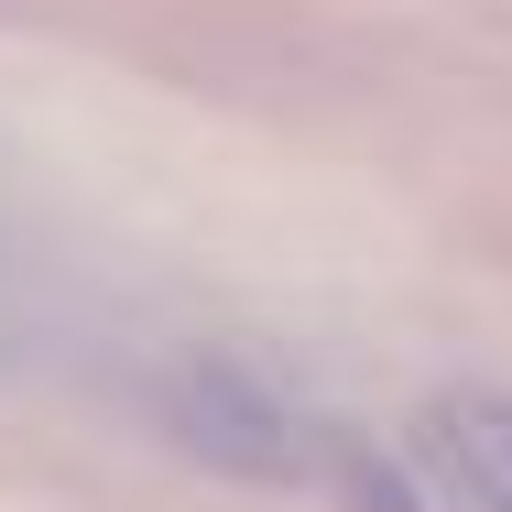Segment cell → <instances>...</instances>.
<instances>
[{"label": "cell", "instance_id": "obj_1", "mask_svg": "<svg viewBox=\"0 0 512 512\" xmlns=\"http://www.w3.org/2000/svg\"><path fill=\"white\" fill-rule=\"evenodd\" d=\"M175 436L218 458V469H262V480H284V469H306V425L273 404L251 371H229V360H197L186 382H175Z\"/></svg>", "mask_w": 512, "mask_h": 512}, {"label": "cell", "instance_id": "obj_2", "mask_svg": "<svg viewBox=\"0 0 512 512\" xmlns=\"http://www.w3.org/2000/svg\"><path fill=\"white\" fill-rule=\"evenodd\" d=\"M425 458L469 512H512V404L502 393H447L425 414Z\"/></svg>", "mask_w": 512, "mask_h": 512}]
</instances>
